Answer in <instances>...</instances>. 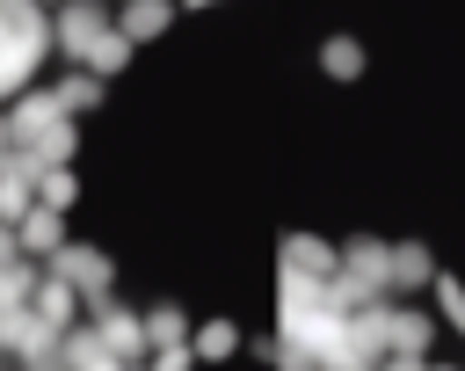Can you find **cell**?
<instances>
[{
    "instance_id": "cell-1",
    "label": "cell",
    "mask_w": 465,
    "mask_h": 371,
    "mask_svg": "<svg viewBox=\"0 0 465 371\" xmlns=\"http://www.w3.org/2000/svg\"><path fill=\"white\" fill-rule=\"evenodd\" d=\"M341 269H349L356 284H371V291H392V247H385L378 233H356V240L341 247Z\"/></svg>"
},
{
    "instance_id": "cell-2",
    "label": "cell",
    "mask_w": 465,
    "mask_h": 371,
    "mask_svg": "<svg viewBox=\"0 0 465 371\" xmlns=\"http://www.w3.org/2000/svg\"><path fill=\"white\" fill-rule=\"evenodd\" d=\"M283 269H291V276H312V284H327V276L341 269V255H334L327 240H312V233H291V240H283Z\"/></svg>"
},
{
    "instance_id": "cell-3",
    "label": "cell",
    "mask_w": 465,
    "mask_h": 371,
    "mask_svg": "<svg viewBox=\"0 0 465 371\" xmlns=\"http://www.w3.org/2000/svg\"><path fill=\"white\" fill-rule=\"evenodd\" d=\"M385 349H400V356H429V349H436V320L414 313V306H392V335H385Z\"/></svg>"
},
{
    "instance_id": "cell-4",
    "label": "cell",
    "mask_w": 465,
    "mask_h": 371,
    "mask_svg": "<svg viewBox=\"0 0 465 371\" xmlns=\"http://www.w3.org/2000/svg\"><path fill=\"white\" fill-rule=\"evenodd\" d=\"M429 276H436L429 247H421V240H400V247H392V291H429Z\"/></svg>"
},
{
    "instance_id": "cell-5",
    "label": "cell",
    "mask_w": 465,
    "mask_h": 371,
    "mask_svg": "<svg viewBox=\"0 0 465 371\" xmlns=\"http://www.w3.org/2000/svg\"><path fill=\"white\" fill-rule=\"evenodd\" d=\"M232 349H240V327H232V320H203V327L189 335V356H203V364H225Z\"/></svg>"
},
{
    "instance_id": "cell-6",
    "label": "cell",
    "mask_w": 465,
    "mask_h": 371,
    "mask_svg": "<svg viewBox=\"0 0 465 371\" xmlns=\"http://www.w3.org/2000/svg\"><path fill=\"white\" fill-rule=\"evenodd\" d=\"M320 73H327V80H356V73H363V44H356V36H327V44H320Z\"/></svg>"
},
{
    "instance_id": "cell-7",
    "label": "cell",
    "mask_w": 465,
    "mask_h": 371,
    "mask_svg": "<svg viewBox=\"0 0 465 371\" xmlns=\"http://www.w3.org/2000/svg\"><path fill=\"white\" fill-rule=\"evenodd\" d=\"M167 15H174L167 0H124V36H131V44H145V36H160V29H167Z\"/></svg>"
},
{
    "instance_id": "cell-8",
    "label": "cell",
    "mask_w": 465,
    "mask_h": 371,
    "mask_svg": "<svg viewBox=\"0 0 465 371\" xmlns=\"http://www.w3.org/2000/svg\"><path fill=\"white\" fill-rule=\"evenodd\" d=\"M429 291H436V306H443V320L465 335V284L458 276H429Z\"/></svg>"
},
{
    "instance_id": "cell-9",
    "label": "cell",
    "mask_w": 465,
    "mask_h": 371,
    "mask_svg": "<svg viewBox=\"0 0 465 371\" xmlns=\"http://www.w3.org/2000/svg\"><path fill=\"white\" fill-rule=\"evenodd\" d=\"M153 371H189V342H167V349H153Z\"/></svg>"
},
{
    "instance_id": "cell-10",
    "label": "cell",
    "mask_w": 465,
    "mask_h": 371,
    "mask_svg": "<svg viewBox=\"0 0 465 371\" xmlns=\"http://www.w3.org/2000/svg\"><path fill=\"white\" fill-rule=\"evenodd\" d=\"M378 371H429V356H400V349H385V356H378Z\"/></svg>"
},
{
    "instance_id": "cell-11",
    "label": "cell",
    "mask_w": 465,
    "mask_h": 371,
    "mask_svg": "<svg viewBox=\"0 0 465 371\" xmlns=\"http://www.w3.org/2000/svg\"><path fill=\"white\" fill-rule=\"evenodd\" d=\"M429 371H458V364H429Z\"/></svg>"
}]
</instances>
